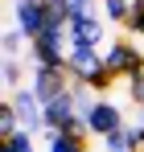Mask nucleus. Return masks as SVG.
I'll return each instance as SVG.
<instances>
[{
  "label": "nucleus",
  "mask_w": 144,
  "mask_h": 152,
  "mask_svg": "<svg viewBox=\"0 0 144 152\" xmlns=\"http://www.w3.org/2000/svg\"><path fill=\"white\" fill-rule=\"evenodd\" d=\"M120 127H123L120 107H115V103H107V99H99L95 111L87 115V132H91L95 140H107V136H111V132H120Z\"/></svg>",
  "instance_id": "8"
},
{
  "label": "nucleus",
  "mask_w": 144,
  "mask_h": 152,
  "mask_svg": "<svg viewBox=\"0 0 144 152\" xmlns=\"http://www.w3.org/2000/svg\"><path fill=\"white\" fill-rule=\"evenodd\" d=\"M128 12H132V0H103V17H107V21L123 25V21H128Z\"/></svg>",
  "instance_id": "13"
},
{
  "label": "nucleus",
  "mask_w": 144,
  "mask_h": 152,
  "mask_svg": "<svg viewBox=\"0 0 144 152\" xmlns=\"http://www.w3.org/2000/svg\"><path fill=\"white\" fill-rule=\"evenodd\" d=\"M12 17H17V29H21L29 41H33V37H41L46 25H49V21H46V0H17Z\"/></svg>",
  "instance_id": "6"
},
{
  "label": "nucleus",
  "mask_w": 144,
  "mask_h": 152,
  "mask_svg": "<svg viewBox=\"0 0 144 152\" xmlns=\"http://www.w3.org/2000/svg\"><path fill=\"white\" fill-rule=\"evenodd\" d=\"M46 152H87V136H70V132H62V136H49Z\"/></svg>",
  "instance_id": "10"
},
{
  "label": "nucleus",
  "mask_w": 144,
  "mask_h": 152,
  "mask_svg": "<svg viewBox=\"0 0 144 152\" xmlns=\"http://www.w3.org/2000/svg\"><path fill=\"white\" fill-rule=\"evenodd\" d=\"M66 41H70V45H91V50H99V45H103V21H99L95 12L74 17L70 25H66Z\"/></svg>",
  "instance_id": "7"
},
{
  "label": "nucleus",
  "mask_w": 144,
  "mask_h": 152,
  "mask_svg": "<svg viewBox=\"0 0 144 152\" xmlns=\"http://www.w3.org/2000/svg\"><path fill=\"white\" fill-rule=\"evenodd\" d=\"M66 66H70V82H82V86H87V78L103 70V50H91V45H70Z\"/></svg>",
  "instance_id": "5"
},
{
  "label": "nucleus",
  "mask_w": 144,
  "mask_h": 152,
  "mask_svg": "<svg viewBox=\"0 0 144 152\" xmlns=\"http://www.w3.org/2000/svg\"><path fill=\"white\" fill-rule=\"evenodd\" d=\"M123 29H128V33H136V37L144 41V0H132V12H128Z\"/></svg>",
  "instance_id": "14"
},
{
  "label": "nucleus",
  "mask_w": 144,
  "mask_h": 152,
  "mask_svg": "<svg viewBox=\"0 0 144 152\" xmlns=\"http://www.w3.org/2000/svg\"><path fill=\"white\" fill-rule=\"evenodd\" d=\"M128 99H132V103L144 111V62L132 70V78H128Z\"/></svg>",
  "instance_id": "12"
},
{
  "label": "nucleus",
  "mask_w": 144,
  "mask_h": 152,
  "mask_svg": "<svg viewBox=\"0 0 144 152\" xmlns=\"http://www.w3.org/2000/svg\"><path fill=\"white\" fill-rule=\"evenodd\" d=\"M0 152H37V144H33V136H29V132H17V136L0 140Z\"/></svg>",
  "instance_id": "11"
},
{
  "label": "nucleus",
  "mask_w": 144,
  "mask_h": 152,
  "mask_svg": "<svg viewBox=\"0 0 144 152\" xmlns=\"http://www.w3.org/2000/svg\"><path fill=\"white\" fill-rule=\"evenodd\" d=\"M74 17H82V12H95V0H70Z\"/></svg>",
  "instance_id": "18"
},
{
  "label": "nucleus",
  "mask_w": 144,
  "mask_h": 152,
  "mask_svg": "<svg viewBox=\"0 0 144 152\" xmlns=\"http://www.w3.org/2000/svg\"><path fill=\"white\" fill-rule=\"evenodd\" d=\"M140 127H144V115H140Z\"/></svg>",
  "instance_id": "19"
},
{
  "label": "nucleus",
  "mask_w": 144,
  "mask_h": 152,
  "mask_svg": "<svg viewBox=\"0 0 144 152\" xmlns=\"http://www.w3.org/2000/svg\"><path fill=\"white\" fill-rule=\"evenodd\" d=\"M29 53H33V62H37V66H49V70H70V66H66V58H70L66 29L46 25L41 37H33V41H29Z\"/></svg>",
  "instance_id": "1"
},
{
  "label": "nucleus",
  "mask_w": 144,
  "mask_h": 152,
  "mask_svg": "<svg viewBox=\"0 0 144 152\" xmlns=\"http://www.w3.org/2000/svg\"><path fill=\"white\" fill-rule=\"evenodd\" d=\"M0 78H4V86H17V82H21V62H17V58H4Z\"/></svg>",
  "instance_id": "17"
},
{
  "label": "nucleus",
  "mask_w": 144,
  "mask_h": 152,
  "mask_svg": "<svg viewBox=\"0 0 144 152\" xmlns=\"http://www.w3.org/2000/svg\"><path fill=\"white\" fill-rule=\"evenodd\" d=\"M87 86H91L95 95H103V91H111V86H115V74H111V70L103 66L99 74H91V78H87Z\"/></svg>",
  "instance_id": "16"
},
{
  "label": "nucleus",
  "mask_w": 144,
  "mask_h": 152,
  "mask_svg": "<svg viewBox=\"0 0 144 152\" xmlns=\"http://www.w3.org/2000/svg\"><path fill=\"white\" fill-rule=\"evenodd\" d=\"M103 152H140V140H136V127L123 124L120 132H111L107 140H103Z\"/></svg>",
  "instance_id": "9"
},
{
  "label": "nucleus",
  "mask_w": 144,
  "mask_h": 152,
  "mask_svg": "<svg viewBox=\"0 0 144 152\" xmlns=\"http://www.w3.org/2000/svg\"><path fill=\"white\" fill-rule=\"evenodd\" d=\"M29 86H33V95L49 107L58 95H66V91H70V70H49V66H37L33 78H29Z\"/></svg>",
  "instance_id": "4"
},
{
  "label": "nucleus",
  "mask_w": 144,
  "mask_h": 152,
  "mask_svg": "<svg viewBox=\"0 0 144 152\" xmlns=\"http://www.w3.org/2000/svg\"><path fill=\"white\" fill-rule=\"evenodd\" d=\"M25 41H29V37H25L17 25H12V29H4V37H0V45H4V53H8V58H17V50H21Z\"/></svg>",
  "instance_id": "15"
},
{
  "label": "nucleus",
  "mask_w": 144,
  "mask_h": 152,
  "mask_svg": "<svg viewBox=\"0 0 144 152\" xmlns=\"http://www.w3.org/2000/svg\"><path fill=\"white\" fill-rule=\"evenodd\" d=\"M144 62V53L128 41V37H120V41H111L107 50H103V66L111 70L115 78H132V70Z\"/></svg>",
  "instance_id": "3"
},
{
  "label": "nucleus",
  "mask_w": 144,
  "mask_h": 152,
  "mask_svg": "<svg viewBox=\"0 0 144 152\" xmlns=\"http://www.w3.org/2000/svg\"><path fill=\"white\" fill-rule=\"evenodd\" d=\"M8 99H12V107H17L21 132H29V136H33V132H41V127H46V103L33 95V86H17Z\"/></svg>",
  "instance_id": "2"
}]
</instances>
